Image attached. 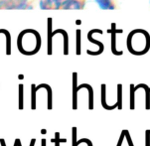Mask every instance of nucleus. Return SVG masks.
<instances>
[{"label": "nucleus", "instance_id": "1", "mask_svg": "<svg viewBox=\"0 0 150 146\" xmlns=\"http://www.w3.org/2000/svg\"><path fill=\"white\" fill-rule=\"evenodd\" d=\"M77 86V80H74V88H73V106H77L78 103H77V91H80L82 88H86L88 91V94H90V96H88V109H93V88L90 86V84H83L82 86Z\"/></svg>", "mask_w": 150, "mask_h": 146}, {"label": "nucleus", "instance_id": "2", "mask_svg": "<svg viewBox=\"0 0 150 146\" xmlns=\"http://www.w3.org/2000/svg\"><path fill=\"white\" fill-rule=\"evenodd\" d=\"M72 0H40V7L42 9H60L64 8Z\"/></svg>", "mask_w": 150, "mask_h": 146}, {"label": "nucleus", "instance_id": "3", "mask_svg": "<svg viewBox=\"0 0 150 146\" xmlns=\"http://www.w3.org/2000/svg\"><path fill=\"white\" fill-rule=\"evenodd\" d=\"M27 4V0H0V8L21 9Z\"/></svg>", "mask_w": 150, "mask_h": 146}, {"label": "nucleus", "instance_id": "4", "mask_svg": "<svg viewBox=\"0 0 150 146\" xmlns=\"http://www.w3.org/2000/svg\"><path fill=\"white\" fill-rule=\"evenodd\" d=\"M96 3L101 9H114L115 8V4L113 3L112 0H96Z\"/></svg>", "mask_w": 150, "mask_h": 146}, {"label": "nucleus", "instance_id": "5", "mask_svg": "<svg viewBox=\"0 0 150 146\" xmlns=\"http://www.w3.org/2000/svg\"><path fill=\"white\" fill-rule=\"evenodd\" d=\"M101 106H103L105 109H108V111H111V109H114L117 107V103H115L114 106H109L106 104V101H105V86L103 84L101 86Z\"/></svg>", "mask_w": 150, "mask_h": 146}, {"label": "nucleus", "instance_id": "6", "mask_svg": "<svg viewBox=\"0 0 150 146\" xmlns=\"http://www.w3.org/2000/svg\"><path fill=\"white\" fill-rule=\"evenodd\" d=\"M81 7H82V3L79 0H72L63 9H80Z\"/></svg>", "mask_w": 150, "mask_h": 146}, {"label": "nucleus", "instance_id": "7", "mask_svg": "<svg viewBox=\"0 0 150 146\" xmlns=\"http://www.w3.org/2000/svg\"><path fill=\"white\" fill-rule=\"evenodd\" d=\"M31 109H33V111L36 109V89H35V84L31 86Z\"/></svg>", "mask_w": 150, "mask_h": 146}, {"label": "nucleus", "instance_id": "8", "mask_svg": "<svg viewBox=\"0 0 150 146\" xmlns=\"http://www.w3.org/2000/svg\"><path fill=\"white\" fill-rule=\"evenodd\" d=\"M52 142H55V146H60V143H66L67 142V139H61L60 138V132H56L55 133V138L51 140Z\"/></svg>", "mask_w": 150, "mask_h": 146}, {"label": "nucleus", "instance_id": "9", "mask_svg": "<svg viewBox=\"0 0 150 146\" xmlns=\"http://www.w3.org/2000/svg\"><path fill=\"white\" fill-rule=\"evenodd\" d=\"M19 109H23V84H19Z\"/></svg>", "mask_w": 150, "mask_h": 146}, {"label": "nucleus", "instance_id": "10", "mask_svg": "<svg viewBox=\"0 0 150 146\" xmlns=\"http://www.w3.org/2000/svg\"><path fill=\"white\" fill-rule=\"evenodd\" d=\"M118 94H117V107L118 109H122V101H121V84H118Z\"/></svg>", "mask_w": 150, "mask_h": 146}, {"label": "nucleus", "instance_id": "11", "mask_svg": "<svg viewBox=\"0 0 150 146\" xmlns=\"http://www.w3.org/2000/svg\"><path fill=\"white\" fill-rule=\"evenodd\" d=\"M134 86H130V109H134Z\"/></svg>", "mask_w": 150, "mask_h": 146}, {"label": "nucleus", "instance_id": "12", "mask_svg": "<svg viewBox=\"0 0 150 146\" xmlns=\"http://www.w3.org/2000/svg\"><path fill=\"white\" fill-rule=\"evenodd\" d=\"M72 138H73V146H77V127L74 126L72 128Z\"/></svg>", "mask_w": 150, "mask_h": 146}, {"label": "nucleus", "instance_id": "13", "mask_svg": "<svg viewBox=\"0 0 150 146\" xmlns=\"http://www.w3.org/2000/svg\"><path fill=\"white\" fill-rule=\"evenodd\" d=\"M82 142H86V144H88V146H93V143H91V141L90 139H88V138H82L81 140H79V141H77V146L79 144H81Z\"/></svg>", "mask_w": 150, "mask_h": 146}, {"label": "nucleus", "instance_id": "14", "mask_svg": "<svg viewBox=\"0 0 150 146\" xmlns=\"http://www.w3.org/2000/svg\"><path fill=\"white\" fill-rule=\"evenodd\" d=\"M125 137H126V140H127L128 145H129V146H133V143H132V140H131L130 135H129L128 130H125Z\"/></svg>", "mask_w": 150, "mask_h": 146}, {"label": "nucleus", "instance_id": "15", "mask_svg": "<svg viewBox=\"0 0 150 146\" xmlns=\"http://www.w3.org/2000/svg\"><path fill=\"white\" fill-rule=\"evenodd\" d=\"M125 137V130H122L120 134V137H119V140H118V143H117V146H121L122 144V141H123V138Z\"/></svg>", "mask_w": 150, "mask_h": 146}, {"label": "nucleus", "instance_id": "16", "mask_svg": "<svg viewBox=\"0 0 150 146\" xmlns=\"http://www.w3.org/2000/svg\"><path fill=\"white\" fill-rule=\"evenodd\" d=\"M145 136H146V146H150V131L146 130L145 131Z\"/></svg>", "mask_w": 150, "mask_h": 146}, {"label": "nucleus", "instance_id": "17", "mask_svg": "<svg viewBox=\"0 0 150 146\" xmlns=\"http://www.w3.org/2000/svg\"><path fill=\"white\" fill-rule=\"evenodd\" d=\"M0 144H1V146H6V143H5V140L3 138H0Z\"/></svg>", "mask_w": 150, "mask_h": 146}, {"label": "nucleus", "instance_id": "18", "mask_svg": "<svg viewBox=\"0 0 150 146\" xmlns=\"http://www.w3.org/2000/svg\"><path fill=\"white\" fill-rule=\"evenodd\" d=\"M35 142H36V139H35V138L31 139V143H30V146H35Z\"/></svg>", "mask_w": 150, "mask_h": 146}, {"label": "nucleus", "instance_id": "19", "mask_svg": "<svg viewBox=\"0 0 150 146\" xmlns=\"http://www.w3.org/2000/svg\"><path fill=\"white\" fill-rule=\"evenodd\" d=\"M41 144H42V146H46V139L41 140Z\"/></svg>", "mask_w": 150, "mask_h": 146}, {"label": "nucleus", "instance_id": "20", "mask_svg": "<svg viewBox=\"0 0 150 146\" xmlns=\"http://www.w3.org/2000/svg\"><path fill=\"white\" fill-rule=\"evenodd\" d=\"M14 146H18V140H17V138L15 139V143H14Z\"/></svg>", "mask_w": 150, "mask_h": 146}, {"label": "nucleus", "instance_id": "21", "mask_svg": "<svg viewBox=\"0 0 150 146\" xmlns=\"http://www.w3.org/2000/svg\"><path fill=\"white\" fill-rule=\"evenodd\" d=\"M41 133H42V134H46V133H47V132H46V129H42Z\"/></svg>", "mask_w": 150, "mask_h": 146}, {"label": "nucleus", "instance_id": "22", "mask_svg": "<svg viewBox=\"0 0 150 146\" xmlns=\"http://www.w3.org/2000/svg\"><path fill=\"white\" fill-rule=\"evenodd\" d=\"M17 140H18V146H22V144H21V141H20V139H19V138H17Z\"/></svg>", "mask_w": 150, "mask_h": 146}]
</instances>
